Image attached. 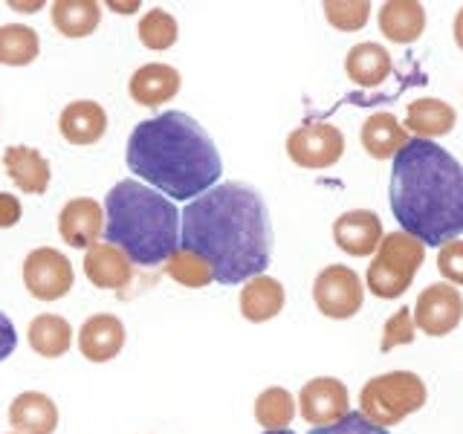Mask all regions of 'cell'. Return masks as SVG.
<instances>
[{
	"mask_svg": "<svg viewBox=\"0 0 463 434\" xmlns=\"http://www.w3.org/2000/svg\"><path fill=\"white\" fill-rule=\"evenodd\" d=\"M183 250L212 267L214 281L246 284L264 275L272 258L267 203L252 185L221 183L192 200L180 214Z\"/></svg>",
	"mask_w": 463,
	"mask_h": 434,
	"instance_id": "obj_1",
	"label": "cell"
},
{
	"mask_svg": "<svg viewBox=\"0 0 463 434\" xmlns=\"http://www.w3.org/2000/svg\"><path fill=\"white\" fill-rule=\"evenodd\" d=\"M391 212L405 235L446 246L463 235V165L431 139H409L391 168Z\"/></svg>",
	"mask_w": 463,
	"mask_h": 434,
	"instance_id": "obj_2",
	"label": "cell"
},
{
	"mask_svg": "<svg viewBox=\"0 0 463 434\" xmlns=\"http://www.w3.org/2000/svg\"><path fill=\"white\" fill-rule=\"evenodd\" d=\"M128 168L174 200H197L223 174L212 137L183 110L159 113L130 130Z\"/></svg>",
	"mask_w": 463,
	"mask_h": 434,
	"instance_id": "obj_3",
	"label": "cell"
},
{
	"mask_svg": "<svg viewBox=\"0 0 463 434\" xmlns=\"http://www.w3.org/2000/svg\"><path fill=\"white\" fill-rule=\"evenodd\" d=\"M105 238L119 246L130 264H165L180 246V212L145 183L122 180L105 197Z\"/></svg>",
	"mask_w": 463,
	"mask_h": 434,
	"instance_id": "obj_4",
	"label": "cell"
},
{
	"mask_svg": "<svg viewBox=\"0 0 463 434\" xmlns=\"http://www.w3.org/2000/svg\"><path fill=\"white\" fill-rule=\"evenodd\" d=\"M426 405V382L411 371H388L368 380L359 391V414L388 429Z\"/></svg>",
	"mask_w": 463,
	"mask_h": 434,
	"instance_id": "obj_5",
	"label": "cell"
},
{
	"mask_svg": "<svg viewBox=\"0 0 463 434\" xmlns=\"http://www.w3.org/2000/svg\"><path fill=\"white\" fill-rule=\"evenodd\" d=\"M426 246L405 231H388L368 267V289L376 298H400L423 267Z\"/></svg>",
	"mask_w": 463,
	"mask_h": 434,
	"instance_id": "obj_6",
	"label": "cell"
},
{
	"mask_svg": "<svg viewBox=\"0 0 463 434\" xmlns=\"http://www.w3.org/2000/svg\"><path fill=\"white\" fill-rule=\"evenodd\" d=\"M72 281H76V272H72L70 258L52 246H41L24 258V284L29 296L38 301L64 298L72 289Z\"/></svg>",
	"mask_w": 463,
	"mask_h": 434,
	"instance_id": "obj_7",
	"label": "cell"
},
{
	"mask_svg": "<svg viewBox=\"0 0 463 434\" xmlns=\"http://www.w3.org/2000/svg\"><path fill=\"white\" fill-rule=\"evenodd\" d=\"M362 278L342 264H330L316 275L313 281V301L327 318H351L362 310Z\"/></svg>",
	"mask_w": 463,
	"mask_h": 434,
	"instance_id": "obj_8",
	"label": "cell"
},
{
	"mask_svg": "<svg viewBox=\"0 0 463 434\" xmlns=\"http://www.w3.org/2000/svg\"><path fill=\"white\" fill-rule=\"evenodd\" d=\"M345 154V134L333 125L307 122L287 137V156L301 168H330Z\"/></svg>",
	"mask_w": 463,
	"mask_h": 434,
	"instance_id": "obj_9",
	"label": "cell"
},
{
	"mask_svg": "<svg viewBox=\"0 0 463 434\" xmlns=\"http://www.w3.org/2000/svg\"><path fill=\"white\" fill-rule=\"evenodd\" d=\"M463 318V296L452 284H431L417 296L414 325L429 336H446Z\"/></svg>",
	"mask_w": 463,
	"mask_h": 434,
	"instance_id": "obj_10",
	"label": "cell"
},
{
	"mask_svg": "<svg viewBox=\"0 0 463 434\" xmlns=\"http://www.w3.org/2000/svg\"><path fill=\"white\" fill-rule=\"evenodd\" d=\"M298 409L310 426H333L347 414V388L342 380H333V376H316V380L304 382L298 394Z\"/></svg>",
	"mask_w": 463,
	"mask_h": 434,
	"instance_id": "obj_11",
	"label": "cell"
},
{
	"mask_svg": "<svg viewBox=\"0 0 463 434\" xmlns=\"http://www.w3.org/2000/svg\"><path fill=\"white\" fill-rule=\"evenodd\" d=\"M105 231V206L93 197H76L58 214V235L72 250H90Z\"/></svg>",
	"mask_w": 463,
	"mask_h": 434,
	"instance_id": "obj_12",
	"label": "cell"
},
{
	"mask_svg": "<svg viewBox=\"0 0 463 434\" xmlns=\"http://www.w3.org/2000/svg\"><path fill=\"white\" fill-rule=\"evenodd\" d=\"M383 223L380 217L368 209H354L345 212L333 221V241L342 252L354 255V258H365L371 252L380 250L383 243Z\"/></svg>",
	"mask_w": 463,
	"mask_h": 434,
	"instance_id": "obj_13",
	"label": "cell"
},
{
	"mask_svg": "<svg viewBox=\"0 0 463 434\" xmlns=\"http://www.w3.org/2000/svg\"><path fill=\"white\" fill-rule=\"evenodd\" d=\"M125 347V325L113 313L90 316L79 330V351L90 362H110Z\"/></svg>",
	"mask_w": 463,
	"mask_h": 434,
	"instance_id": "obj_14",
	"label": "cell"
},
{
	"mask_svg": "<svg viewBox=\"0 0 463 434\" xmlns=\"http://www.w3.org/2000/svg\"><path fill=\"white\" fill-rule=\"evenodd\" d=\"M180 70H174L171 64H142L128 81V93L130 99L142 108H159L168 105V101L180 93Z\"/></svg>",
	"mask_w": 463,
	"mask_h": 434,
	"instance_id": "obj_15",
	"label": "cell"
},
{
	"mask_svg": "<svg viewBox=\"0 0 463 434\" xmlns=\"http://www.w3.org/2000/svg\"><path fill=\"white\" fill-rule=\"evenodd\" d=\"M84 275L99 289H125L134 278V264L119 246L93 243L84 255Z\"/></svg>",
	"mask_w": 463,
	"mask_h": 434,
	"instance_id": "obj_16",
	"label": "cell"
},
{
	"mask_svg": "<svg viewBox=\"0 0 463 434\" xmlns=\"http://www.w3.org/2000/svg\"><path fill=\"white\" fill-rule=\"evenodd\" d=\"M4 168L9 174V180L18 185V192L24 194H47L52 168L38 148L29 145H9L4 151Z\"/></svg>",
	"mask_w": 463,
	"mask_h": 434,
	"instance_id": "obj_17",
	"label": "cell"
},
{
	"mask_svg": "<svg viewBox=\"0 0 463 434\" xmlns=\"http://www.w3.org/2000/svg\"><path fill=\"white\" fill-rule=\"evenodd\" d=\"M58 130L70 145H96L108 134V113L93 99H79L58 116Z\"/></svg>",
	"mask_w": 463,
	"mask_h": 434,
	"instance_id": "obj_18",
	"label": "cell"
},
{
	"mask_svg": "<svg viewBox=\"0 0 463 434\" xmlns=\"http://www.w3.org/2000/svg\"><path fill=\"white\" fill-rule=\"evenodd\" d=\"M9 426L14 434H52L58 429V405L41 391H24L9 405Z\"/></svg>",
	"mask_w": 463,
	"mask_h": 434,
	"instance_id": "obj_19",
	"label": "cell"
},
{
	"mask_svg": "<svg viewBox=\"0 0 463 434\" xmlns=\"http://www.w3.org/2000/svg\"><path fill=\"white\" fill-rule=\"evenodd\" d=\"M284 298L287 296L279 278H272V275H255L241 289V316L252 325L269 322V318H275L284 310Z\"/></svg>",
	"mask_w": 463,
	"mask_h": 434,
	"instance_id": "obj_20",
	"label": "cell"
},
{
	"mask_svg": "<svg viewBox=\"0 0 463 434\" xmlns=\"http://www.w3.org/2000/svg\"><path fill=\"white\" fill-rule=\"evenodd\" d=\"M380 29L394 43H414L426 29V9L414 0H388L380 9Z\"/></svg>",
	"mask_w": 463,
	"mask_h": 434,
	"instance_id": "obj_21",
	"label": "cell"
},
{
	"mask_svg": "<svg viewBox=\"0 0 463 434\" xmlns=\"http://www.w3.org/2000/svg\"><path fill=\"white\" fill-rule=\"evenodd\" d=\"M458 113L443 99H414L405 110V127L417 134V139L446 137L455 127Z\"/></svg>",
	"mask_w": 463,
	"mask_h": 434,
	"instance_id": "obj_22",
	"label": "cell"
},
{
	"mask_svg": "<svg viewBox=\"0 0 463 434\" xmlns=\"http://www.w3.org/2000/svg\"><path fill=\"white\" fill-rule=\"evenodd\" d=\"M362 148H365L373 159H391L397 151L409 142V130H405L394 113H373L362 125Z\"/></svg>",
	"mask_w": 463,
	"mask_h": 434,
	"instance_id": "obj_23",
	"label": "cell"
},
{
	"mask_svg": "<svg viewBox=\"0 0 463 434\" xmlns=\"http://www.w3.org/2000/svg\"><path fill=\"white\" fill-rule=\"evenodd\" d=\"M345 72H347V79L359 87H376L388 79L391 55L383 43H376V41L356 43L345 58Z\"/></svg>",
	"mask_w": 463,
	"mask_h": 434,
	"instance_id": "obj_24",
	"label": "cell"
},
{
	"mask_svg": "<svg viewBox=\"0 0 463 434\" xmlns=\"http://www.w3.org/2000/svg\"><path fill=\"white\" fill-rule=\"evenodd\" d=\"M29 347L43 356V359H58L64 356L72 347V327L64 316L55 313H38L33 322H29Z\"/></svg>",
	"mask_w": 463,
	"mask_h": 434,
	"instance_id": "obj_25",
	"label": "cell"
},
{
	"mask_svg": "<svg viewBox=\"0 0 463 434\" xmlns=\"http://www.w3.org/2000/svg\"><path fill=\"white\" fill-rule=\"evenodd\" d=\"M52 26L67 38H87L101 21V6L96 0H55L50 9Z\"/></svg>",
	"mask_w": 463,
	"mask_h": 434,
	"instance_id": "obj_26",
	"label": "cell"
},
{
	"mask_svg": "<svg viewBox=\"0 0 463 434\" xmlns=\"http://www.w3.org/2000/svg\"><path fill=\"white\" fill-rule=\"evenodd\" d=\"M38 52H41V38L33 26H24V24L0 26V64L26 67L35 61Z\"/></svg>",
	"mask_w": 463,
	"mask_h": 434,
	"instance_id": "obj_27",
	"label": "cell"
},
{
	"mask_svg": "<svg viewBox=\"0 0 463 434\" xmlns=\"http://www.w3.org/2000/svg\"><path fill=\"white\" fill-rule=\"evenodd\" d=\"M296 417V400L289 394L287 388L281 385H272V388H264L255 400V420L267 431H281L293 423Z\"/></svg>",
	"mask_w": 463,
	"mask_h": 434,
	"instance_id": "obj_28",
	"label": "cell"
},
{
	"mask_svg": "<svg viewBox=\"0 0 463 434\" xmlns=\"http://www.w3.org/2000/svg\"><path fill=\"white\" fill-rule=\"evenodd\" d=\"M180 38V24L171 12L165 9H151L142 14L139 21V41L154 52H163L168 47H174Z\"/></svg>",
	"mask_w": 463,
	"mask_h": 434,
	"instance_id": "obj_29",
	"label": "cell"
},
{
	"mask_svg": "<svg viewBox=\"0 0 463 434\" xmlns=\"http://www.w3.org/2000/svg\"><path fill=\"white\" fill-rule=\"evenodd\" d=\"M165 275H168L171 281H177L183 287H192V289L209 287L214 281L212 267L206 264V260H203L197 252L183 250V246L165 260Z\"/></svg>",
	"mask_w": 463,
	"mask_h": 434,
	"instance_id": "obj_30",
	"label": "cell"
},
{
	"mask_svg": "<svg viewBox=\"0 0 463 434\" xmlns=\"http://www.w3.org/2000/svg\"><path fill=\"white\" fill-rule=\"evenodd\" d=\"M368 14H371L368 0H327L325 4V18L339 33H356V29L368 24Z\"/></svg>",
	"mask_w": 463,
	"mask_h": 434,
	"instance_id": "obj_31",
	"label": "cell"
},
{
	"mask_svg": "<svg viewBox=\"0 0 463 434\" xmlns=\"http://www.w3.org/2000/svg\"><path fill=\"white\" fill-rule=\"evenodd\" d=\"M414 342V313L409 307H400L394 316L388 318L383 327V354L394 351L400 344H411Z\"/></svg>",
	"mask_w": 463,
	"mask_h": 434,
	"instance_id": "obj_32",
	"label": "cell"
},
{
	"mask_svg": "<svg viewBox=\"0 0 463 434\" xmlns=\"http://www.w3.org/2000/svg\"><path fill=\"white\" fill-rule=\"evenodd\" d=\"M438 269L449 284H458L463 287V241H452L440 246V255H438Z\"/></svg>",
	"mask_w": 463,
	"mask_h": 434,
	"instance_id": "obj_33",
	"label": "cell"
},
{
	"mask_svg": "<svg viewBox=\"0 0 463 434\" xmlns=\"http://www.w3.org/2000/svg\"><path fill=\"white\" fill-rule=\"evenodd\" d=\"M310 434H388V429L368 423L359 411H347L339 423L325 426V429H310Z\"/></svg>",
	"mask_w": 463,
	"mask_h": 434,
	"instance_id": "obj_34",
	"label": "cell"
},
{
	"mask_svg": "<svg viewBox=\"0 0 463 434\" xmlns=\"http://www.w3.org/2000/svg\"><path fill=\"white\" fill-rule=\"evenodd\" d=\"M21 214H24V206L21 200L9 194V192H0V229H12L21 223Z\"/></svg>",
	"mask_w": 463,
	"mask_h": 434,
	"instance_id": "obj_35",
	"label": "cell"
},
{
	"mask_svg": "<svg viewBox=\"0 0 463 434\" xmlns=\"http://www.w3.org/2000/svg\"><path fill=\"white\" fill-rule=\"evenodd\" d=\"M14 347H18V333H14L12 318L0 310V362L9 359L14 354Z\"/></svg>",
	"mask_w": 463,
	"mask_h": 434,
	"instance_id": "obj_36",
	"label": "cell"
},
{
	"mask_svg": "<svg viewBox=\"0 0 463 434\" xmlns=\"http://www.w3.org/2000/svg\"><path fill=\"white\" fill-rule=\"evenodd\" d=\"M455 43L463 50V6H460V12L455 14Z\"/></svg>",
	"mask_w": 463,
	"mask_h": 434,
	"instance_id": "obj_37",
	"label": "cell"
},
{
	"mask_svg": "<svg viewBox=\"0 0 463 434\" xmlns=\"http://www.w3.org/2000/svg\"><path fill=\"white\" fill-rule=\"evenodd\" d=\"M110 9H119V12H125V9H137V4H130V6H122V4H110ZM128 14V12H125Z\"/></svg>",
	"mask_w": 463,
	"mask_h": 434,
	"instance_id": "obj_38",
	"label": "cell"
},
{
	"mask_svg": "<svg viewBox=\"0 0 463 434\" xmlns=\"http://www.w3.org/2000/svg\"><path fill=\"white\" fill-rule=\"evenodd\" d=\"M264 434H296V431H289V429H281V431H264Z\"/></svg>",
	"mask_w": 463,
	"mask_h": 434,
	"instance_id": "obj_39",
	"label": "cell"
},
{
	"mask_svg": "<svg viewBox=\"0 0 463 434\" xmlns=\"http://www.w3.org/2000/svg\"><path fill=\"white\" fill-rule=\"evenodd\" d=\"M9 434H14V431H9Z\"/></svg>",
	"mask_w": 463,
	"mask_h": 434,
	"instance_id": "obj_40",
	"label": "cell"
}]
</instances>
